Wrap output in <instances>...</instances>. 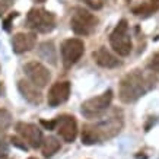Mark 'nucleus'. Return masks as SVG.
Here are the masks:
<instances>
[{"instance_id":"nucleus-4","label":"nucleus","mask_w":159,"mask_h":159,"mask_svg":"<svg viewBox=\"0 0 159 159\" xmlns=\"http://www.w3.org/2000/svg\"><path fill=\"white\" fill-rule=\"evenodd\" d=\"M110 45L114 50V53H117L121 57H127L131 53L133 44H131L130 31H129V22L125 19H121L116 25L114 31L111 32Z\"/></svg>"},{"instance_id":"nucleus-18","label":"nucleus","mask_w":159,"mask_h":159,"mask_svg":"<svg viewBox=\"0 0 159 159\" xmlns=\"http://www.w3.org/2000/svg\"><path fill=\"white\" fill-rule=\"evenodd\" d=\"M12 124V116L7 110H0V136H3Z\"/></svg>"},{"instance_id":"nucleus-8","label":"nucleus","mask_w":159,"mask_h":159,"mask_svg":"<svg viewBox=\"0 0 159 159\" xmlns=\"http://www.w3.org/2000/svg\"><path fill=\"white\" fill-rule=\"evenodd\" d=\"M24 72H25V75H26V77H28L29 82H32L35 86H38L39 89H41V88H45L50 83V80H51V73H50V70L44 66L43 63L35 61V60L28 61L25 64Z\"/></svg>"},{"instance_id":"nucleus-25","label":"nucleus","mask_w":159,"mask_h":159,"mask_svg":"<svg viewBox=\"0 0 159 159\" xmlns=\"http://www.w3.org/2000/svg\"><path fill=\"white\" fill-rule=\"evenodd\" d=\"M83 2H85L86 5H89L91 7H93V9H99V7L102 6L99 2H93V0H83Z\"/></svg>"},{"instance_id":"nucleus-23","label":"nucleus","mask_w":159,"mask_h":159,"mask_svg":"<svg viewBox=\"0 0 159 159\" xmlns=\"http://www.w3.org/2000/svg\"><path fill=\"white\" fill-rule=\"evenodd\" d=\"M39 123H41V125H44L47 130H56V125H57V121H56V118H54V120H51V121L41 120Z\"/></svg>"},{"instance_id":"nucleus-1","label":"nucleus","mask_w":159,"mask_h":159,"mask_svg":"<svg viewBox=\"0 0 159 159\" xmlns=\"http://www.w3.org/2000/svg\"><path fill=\"white\" fill-rule=\"evenodd\" d=\"M124 127V114L120 108H111L104 116L92 124H83L82 143L83 145H95L104 140L112 139Z\"/></svg>"},{"instance_id":"nucleus-3","label":"nucleus","mask_w":159,"mask_h":159,"mask_svg":"<svg viewBox=\"0 0 159 159\" xmlns=\"http://www.w3.org/2000/svg\"><path fill=\"white\" fill-rule=\"evenodd\" d=\"M98 18L85 7H76L70 18V28L76 35H91L98 26Z\"/></svg>"},{"instance_id":"nucleus-26","label":"nucleus","mask_w":159,"mask_h":159,"mask_svg":"<svg viewBox=\"0 0 159 159\" xmlns=\"http://www.w3.org/2000/svg\"><path fill=\"white\" fill-rule=\"evenodd\" d=\"M29 159H37V158H29Z\"/></svg>"},{"instance_id":"nucleus-22","label":"nucleus","mask_w":159,"mask_h":159,"mask_svg":"<svg viewBox=\"0 0 159 159\" xmlns=\"http://www.w3.org/2000/svg\"><path fill=\"white\" fill-rule=\"evenodd\" d=\"M13 5V0H0V16Z\"/></svg>"},{"instance_id":"nucleus-6","label":"nucleus","mask_w":159,"mask_h":159,"mask_svg":"<svg viewBox=\"0 0 159 159\" xmlns=\"http://www.w3.org/2000/svg\"><path fill=\"white\" fill-rule=\"evenodd\" d=\"M26 26L34 32L48 34L56 28V18L51 12L43 7H34L26 15Z\"/></svg>"},{"instance_id":"nucleus-19","label":"nucleus","mask_w":159,"mask_h":159,"mask_svg":"<svg viewBox=\"0 0 159 159\" xmlns=\"http://www.w3.org/2000/svg\"><path fill=\"white\" fill-rule=\"evenodd\" d=\"M146 67L149 69L150 72L159 73V51H156V53H153L150 56L148 63H146Z\"/></svg>"},{"instance_id":"nucleus-9","label":"nucleus","mask_w":159,"mask_h":159,"mask_svg":"<svg viewBox=\"0 0 159 159\" xmlns=\"http://www.w3.org/2000/svg\"><path fill=\"white\" fill-rule=\"evenodd\" d=\"M16 131L25 143L31 148H39L43 146L44 137H43V131L39 130V127L37 124H31V123H18L16 124Z\"/></svg>"},{"instance_id":"nucleus-20","label":"nucleus","mask_w":159,"mask_h":159,"mask_svg":"<svg viewBox=\"0 0 159 159\" xmlns=\"http://www.w3.org/2000/svg\"><path fill=\"white\" fill-rule=\"evenodd\" d=\"M10 143H12L13 146H16V148L22 149V150H26V149H28V145H26V143H25V142L20 139V137H18V136H12V137H10Z\"/></svg>"},{"instance_id":"nucleus-14","label":"nucleus","mask_w":159,"mask_h":159,"mask_svg":"<svg viewBox=\"0 0 159 159\" xmlns=\"http://www.w3.org/2000/svg\"><path fill=\"white\" fill-rule=\"evenodd\" d=\"M92 58L98 66H101L104 69H116L121 64L120 60L110 50H107V47H99L98 50H95L92 53Z\"/></svg>"},{"instance_id":"nucleus-24","label":"nucleus","mask_w":159,"mask_h":159,"mask_svg":"<svg viewBox=\"0 0 159 159\" xmlns=\"http://www.w3.org/2000/svg\"><path fill=\"white\" fill-rule=\"evenodd\" d=\"M16 16H18V12H13V13L9 15V18H6V19H5L3 26H5L6 31H10V22H12V19H13V18H16Z\"/></svg>"},{"instance_id":"nucleus-11","label":"nucleus","mask_w":159,"mask_h":159,"mask_svg":"<svg viewBox=\"0 0 159 159\" xmlns=\"http://www.w3.org/2000/svg\"><path fill=\"white\" fill-rule=\"evenodd\" d=\"M70 91H72V85L70 82L64 80V82H56L53 86L50 88L48 95H47V102L50 107H58L64 104L70 97Z\"/></svg>"},{"instance_id":"nucleus-17","label":"nucleus","mask_w":159,"mask_h":159,"mask_svg":"<svg viewBox=\"0 0 159 159\" xmlns=\"http://www.w3.org/2000/svg\"><path fill=\"white\" fill-rule=\"evenodd\" d=\"M159 9V0H149V2H146V3H142V5L136 6L133 7V13L140 16V15H150L156 12Z\"/></svg>"},{"instance_id":"nucleus-13","label":"nucleus","mask_w":159,"mask_h":159,"mask_svg":"<svg viewBox=\"0 0 159 159\" xmlns=\"http://www.w3.org/2000/svg\"><path fill=\"white\" fill-rule=\"evenodd\" d=\"M18 89H19L20 95L29 102V104H34V105H38L43 101V92L38 86H35L32 82L29 80H25V79H20L18 82Z\"/></svg>"},{"instance_id":"nucleus-2","label":"nucleus","mask_w":159,"mask_h":159,"mask_svg":"<svg viewBox=\"0 0 159 159\" xmlns=\"http://www.w3.org/2000/svg\"><path fill=\"white\" fill-rule=\"evenodd\" d=\"M155 85H156V77L152 75V72L134 69L121 79L118 86V97L121 102L131 104L152 91Z\"/></svg>"},{"instance_id":"nucleus-16","label":"nucleus","mask_w":159,"mask_h":159,"mask_svg":"<svg viewBox=\"0 0 159 159\" xmlns=\"http://www.w3.org/2000/svg\"><path fill=\"white\" fill-rule=\"evenodd\" d=\"M38 54L43 60H47L51 64H56V60H57V56H56V47L51 41H45L39 45L38 48Z\"/></svg>"},{"instance_id":"nucleus-12","label":"nucleus","mask_w":159,"mask_h":159,"mask_svg":"<svg viewBox=\"0 0 159 159\" xmlns=\"http://www.w3.org/2000/svg\"><path fill=\"white\" fill-rule=\"evenodd\" d=\"M37 44V34L35 32H18L12 38V48L16 54H22L35 47Z\"/></svg>"},{"instance_id":"nucleus-5","label":"nucleus","mask_w":159,"mask_h":159,"mask_svg":"<svg viewBox=\"0 0 159 159\" xmlns=\"http://www.w3.org/2000/svg\"><path fill=\"white\" fill-rule=\"evenodd\" d=\"M112 91L107 89L105 92H102L101 95L93 98H89L82 104L80 107V112L85 118H101L107 111L110 110V105L112 102Z\"/></svg>"},{"instance_id":"nucleus-10","label":"nucleus","mask_w":159,"mask_h":159,"mask_svg":"<svg viewBox=\"0 0 159 159\" xmlns=\"http://www.w3.org/2000/svg\"><path fill=\"white\" fill-rule=\"evenodd\" d=\"M57 125H56V130L58 131V134L66 143H72L75 142L77 136V123L76 118L73 116H67V114H63V116L56 118Z\"/></svg>"},{"instance_id":"nucleus-7","label":"nucleus","mask_w":159,"mask_h":159,"mask_svg":"<svg viewBox=\"0 0 159 159\" xmlns=\"http://www.w3.org/2000/svg\"><path fill=\"white\" fill-rule=\"evenodd\" d=\"M60 53H61V61L64 69H70L83 56L85 44L79 38H69L63 41L61 47H60Z\"/></svg>"},{"instance_id":"nucleus-15","label":"nucleus","mask_w":159,"mask_h":159,"mask_svg":"<svg viewBox=\"0 0 159 159\" xmlns=\"http://www.w3.org/2000/svg\"><path fill=\"white\" fill-rule=\"evenodd\" d=\"M61 145H60V140L54 136H48L45 137L43 142V146H41V150H43V156L44 158H51L54 153H57L60 150Z\"/></svg>"},{"instance_id":"nucleus-21","label":"nucleus","mask_w":159,"mask_h":159,"mask_svg":"<svg viewBox=\"0 0 159 159\" xmlns=\"http://www.w3.org/2000/svg\"><path fill=\"white\" fill-rule=\"evenodd\" d=\"M9 156V145L3 139H0V159H7Z\"/></svg>"}]
</instances>
